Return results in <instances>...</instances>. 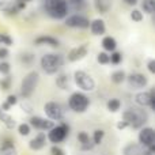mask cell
I'll use <instances>...</instances> for the list:
<instances>
[{
  "label": "cell",
  "mask_w": 155,
  "mask_h": 155,
  "mask_svg": "<svg viewBox=\"0 0 155 155\" xmlns=\"http://www.w3.org/2000/svg\"><path fill=\"white\" fill-rule=\"evenodd\" d=\"M44 10L51 18L63 19L68 14V2L67 0H45Z\"/></svg>",
  "instance_id": "cell-1"
},
{
  "label": "cell",
  "mask_w": 155,
  "mask_h": 155,
  "mask_svg": "<svg viewBox=\"0 0 155 155\" xmlns=\"http://www.w3.org/2000/svg\"><path fill=\"white\" fill-rule=\"evenodd\" d=\"M40 63H41V68L48 75H53L64 65V57L57 53H46L41 57Z\"/></svg>",
  "instance_id": "cell-2"
},
{
  "label": "cell",
  "mask_w": 155,
  "mask_h": 155,
  "mask_svg": "<svg viewBox=\"0 0 155 155\" xmlns=\"http://www.w3.org/2000/svg\"><path fill=\"white\" fill-rule=\"evenodd\" d=\"M123 118L128 124V127H131L134 129H139L144 125L148 116L142 109H128L123 113Z\"/></svg>",
  "instance_id": "cell-3"
},
{
  "label": "cell",
  "mask_w": 155,
  "mask_h": 155,
  "mask_svg": "<svg viewBox=\"0 0 155 155\" xmlns=\"http://www.w3.org/2000/svg\"><path fill=\"white\" fill-rule=\"evenodd\" d=\"M38 80H40V75H38L37 71H31L23 78V80L21 83V95L23 98H30L31 97V94L34 93L35 87L38 84Z\"/></svg>",
  "instance_id": "cell-4"
},
{
  "label": "cell",
  "mask_w": 155,
  "mask_h": 155,
  "mask_svg": "<svg viewBox=\"0 0 155 155\" xmlns=\"http://www.w3.org/2000/svg\"><path fill=\"white\" fill-rule=\"evenodd\" d=\"M88 105H90V99L87 95H84L83 93H72L68 99V106L71 110H74L75 113H84L87 110Z\"/></svg>",
  "instance_id": "cell-5"
},
{
  "label": "cell",
  "mask_w": 155,
  "mask_h": 155,
  "mask_svg": "<svg viewBox=\"0 0 155 155\" xmlns=\"http://www.w3.org/2000/svg\"><path fill=\"white\" fill-rule=\"evenodd\" d=\"M70 125H68L67 123H61L60 125H54L53 128L51 129V131H48V139L51 143H53V144H57V143H61L63 140H65V137L70 135Z\"/></svg>",
  "instance_id": "cell-6"
},
{
  "label": "cell",
  "mask_w": 155,
  "mask_h": 155,
  "mask_svg": "<svg viewBox=\"0 0 155 155\" xmlns=\"http://www.w3.org/2000/svg\"><path fill=\"white\" fill-rule=\"evenodd\" d=\"M74 80L78 87L82 88L83 91H93L95 88V80L84 71H75Z\"/></svg>",
  "instance_id": "cell-7"
},
{
  "label": "cell",
  "mask_w": 155,
  "mask_h": 155,
  "mask_svg": "<svg viewBox=\"0 0 155 155\" xmlns=\"http://www.w3.org/2000/svg\"><path fill=\"white\" fill-rule=\"evenodd\" d=\"M44 112L46 113V116H48L51 120H54V121H60L64 117V110H63L61 105L54 101L46 102L45 106H44Z\"/></svg>",
  "instance_id": "cell-8"
},
{
  "label": "cell",
  "mask_w": 155,
  "mask_h": 155,
  "mask_svg": "<svg viewBox=\"0 0 155 155\" xmlns=\"http://www.w3.org/2000/svg\"><path fill=\"white\" fill-rule=\"evenodd\" d=\"M135 102L139 106H150L151 110L155 109V95H154V90L148 91H140L135 95Z\"/></svg>",
  "instance_id": "cell-9"
},
{
  "label": "cell",
  "mask_w": 155,
  "mask_h": 155,
  "mask_svg": "<svg viewBox=\"0 0 155 155\" xmlns=\"http://www.w3.org/2000/svg\"><path fill=\"white\" fill-rule=\"evenodd\" d=\"M65 26L72 27V29H87V27L90 26V21L83 15L74 14V15L68 16V18L65 19Z\"/></svg>",
  "instance_id": "cell-10"
},
{
  "label": "cell",
  "mask_w": 155,
  "mask_h": 155,
  "mask_svg": "<svg viewBox=\"0 0 155 155\" xmlns=\"http://www.w3.org/2000/svg\"><path fill=\"white\" fill-rule=\"evenodd\" d=\"M139 143L140 146H143L144 148L151 147L155 143V134L154 129L151 127H146V128H142L139 132Z\"/></svg>",
  "instance_id": "cell-11"
},
{
  "label": "cell",
  "mask_w": 155,
  "mask_h": 155,
  "mask_svg": "<svg viewBox=\"0 0 155 155\" xmlns=\"http://www.w3.org/2000/svg\"><path fill=\"white\" fill-rule=\"evenodd\" d=\"M127 82H128L129 87L131 88H143L147 86L148 83V79L146 75H143V74H131L129 76H127Z\"/></svg>",
  "instance_id": "cell-12"
},
{
  "label": "cell",
  "mask_w": 155,
  "mask_h": 155,
  "mask_svg": "<svg viewBox=\"0 0 155 155\" xmlns=\"http://www.w3.org/2000/svg\"><path fill=\"white\" fill-rule=\"evenodd\" d=\"M84 56H87V45L83 44V45H79L76 48H72L70 52H68V61L74 63L78 61V60H82Z\"/></svg>",
  "instance_id": "cell-13"
},
{
  "label": "cell",
  "mask_w": 155,
  "mask_h": 155,
  "mask_svg": "<svg viewBox=\"0 0 155 155\" xmlns=\"http://www.w3.org/2000/svg\"><path fill=\"white\" fill-rule=\"evenodd\" d=\"M45 144H46V135H45V132H40L34 139L30 140L29 147L33 151H40L41 148L45 147Z\"/></svg>",
  "instance_id": "cell-14"
},
{
  "label": "cell",
  "mask_w": 155,
  "mask_h": 155,
  "mask_svg": "<svg viewBox=\"0 0 155 155\" xmlns=\"http://www.w3.org/2000/svg\"><path fill=\"white\" fill-rule=\"evenodd\" d=\"M34 44L38 45V46L46 45V46H52V48H57V46L60 45L59 40L54 38V37H52V35H40L38 38L34 40Z\"/></svg>",
  "instance_id": "cell-15"
},
{
  "label": "cell",
  "mask_w": 155,
  "mask_h": 155,
  "mask_svg": "<svg viewBox=\"0 0 155 155\" xmlns=\"http://www.w3.org/2000/svg\"><path fill=\"white\" fill-rule=\"evenodd\" d=\"M90 30L94 35H102L106 31V25L102 19H94L93 22H90Z\"/></svg>",
  "instance_id": "cell-16"
},
{
  "label": "cell",
  "mask_w": 155,
  "mask_h": 155,
  "mask_svg": "<svg viewBox=\"0 0 155 155\" xmlns=\"http://www.w3.org/2000/svg\"><path fill=\"white\" fill-rule=\"evenodd\" d=\"M143 146L137 144V143H129L124 147L123 155H142L143 154Z\"/></svg>",
  "instance_id": "cell-17"
},
{
  "label": "cell",
  "mask_w": 155,
  "mask_h": 155,
  "mask_svg": "<svg viewBox=\"0 0 155 155\" xmlns=\"http://www.w3.org/2000/svg\"><path fill=\"white\" fill-rule=\"evenodd\" d=\"M113 0H94V7L99 14H106L112 8Z\"/></svg>",
  "instance_id": "cell-18"
},
{
  "label": "cell",
  "mask_w": 155,
  "mask_h": 155,
  "mask_svg": "<svg viewBox=\"0 0 155 155\" xmlns=\"http://www.w3.org/2000/svg\"><path fill=\"white\" fill-rule=\"evenodd\" d=\"M56 86L61 90H71V79L67 74H60L56 78Z\"/></svg>",
  "instance_id": "cell-19"
},
{
  "label": "cell",
  "mask_w": 155,
  "mask_h": 155,
  "mask_svg": "<svg viewBox=\"0 0 155 155\" xmlns=\"http://www.w3.org/2000/svg\"><path fill=\"white\" fill-rule=\"evenodd\" d=\"M102 48L107 52L116 51V48H117V41L113 37H110V35H106V37H104V40H102Z\"/></svg>",
  "instance_id": "cell-20"
},
{
  "label": "cell",
  "mask_w": 155,
  "mask_h": 155,
  "mask_svg": "<svg viewBox=\"0 0 155 155\" xmlns=\"http://www.w3.org/2000/svg\"><path fill=\"white\" fill-rule=\"evenodd\" d=\"M0 155H18L16 148L14 147V144L11 142H5L0 147Z\"/></svg>",
  "instance_id": "cell-21"
},
{
  "label": "cell",
  "mask_w": 155,
  "mask_h": 155,
  "mask_svg": "<svg viewBox=\"0 0 155 155\" xmlns=\"http://www.w3.org/2000/svg\"><path fill=\"white\" fill-rule=\"evenodd\" d=\"M0 120H2V123L4 124L7 129H14V127H15V120H14L10 114L2 112V114H0Z\"/></svg>",
  "instance_id": "cell-22"
},
{
  "label": "cell",
  "mask_w": 155,
  "mask_h": 155,
  "mask_svg": "<svg viewBox=\"0 0 155 155\" xmlns=\"http://www.w3.org/2000/svg\"><path fill=\"white\" fill-rule=\"evenodd\" d=\"M110 79H112L113 83H116V84H120V83H123L124 80L127 79V74L124 72L123 70L114 71V72L112 74V76H110Z\"/></svg>",
  "instance_id": "cell-23"
},
{
  "label": "cell",
  "mask_w": 155,
  "mask_h": 155,
  "mask_svg": "<svg viewBox=\"0 0 155 155\" xmlns=\"http://www.w3.org/2000/svg\"><path fill=\"white\" fill-rule=\"evenodd\" d=\"M106 106H107V110H109V112L114 113V112H117V110H120L121 102H120V99L118 98H110L109 101H107Z\"/></svg>",
  "instance_id": "cell-24"
},
{
  "label": "cell",
  "mask_w": 155,
  "mask_h": 155,
  "mask_svg": "<svg viewBox=\"0 0 155 155\" xmlns=\"http://www.w3.org/2000/svg\"><path fill=\"white\" fill-rule=\"evenodd\" d=\"M142 8L144 12L147 14H154L155 11V2L154 0H142Z\"/></svg>",
  "instance_id": "cell-25"
},
{
  "label": "cell",
  "mask_w": 155,
  "mask_h": 155,
  "mask_svg": "<svg viewBox=\"0 0 155 155\" xmlns=\"http://www.w3.org/2000/svg\"><path fill=\"white\" fill-rule=\"evenodd\" d=\"M41 123H42V117H40V116H31L29 120V125L35 129H40Z\"/></svg>",
  "instance_id": "cell-26"
},
{
  "label": "cell",
  "mask_w": 155,
  "mask_h": 155,
  "mask_svg": "<svg viewBox=\"0 0 155 155\" xmlns=\"http://www.w3.org/2000/svg\"><path fill=\"white\" fill-rule=\"evenodd\" d=\"M121 60H123V54L120 52L113 51L112 54L109 56V63H112V64H120Z\"/></svg>",
  "instance_id": "cell-27"
},
{
  "label": "cell",
  "mask_w": 155,
  "mask_h": 155,
  "mask_svg": "<svg viewBox=\"0 0 155 155\" xmlns=\"http://www.w3.org/2000/svg\"><path fill=\"white\" fill-rule=\"evenodd\" d=\"M104 136H105V132L102 129H97L93 135V143L94 144H101V142L104 140Z\"/></svg>",
  "instance_id": "cell-28"
},
{
  "label": "cell",
  "mask_w": 155,
  "mask_h": 155,
  "mask_svg": "<svg viewBox=\"0 0 155 155\" xmlns=\"http://www.w3.org/2000/svg\"><path fill=\"white\" fill-rule=\"evenodd\" d=\"M0 88H2L3 91H7L11 88V76L10 75H7L5 78L0 79Z\"/></svg>",
  "instance_id": "cell-29"
},
{
  "label": "cell",
  "mask_w": 155,
  "mask_h": 155,
  "mask_svg": "<svg viewBox=\"0 0 155 155\" xmlns=\"http://www.w3.org/2000/svg\"><path fill=\"white\" fill-rule=\"evenodd\" d=\"M19 60H21L25 65H29V64H31V63L34 61V54H31V53H22L21 57H19Z\"/></svg>",
  "instance_id": "cell-30"
},
{
  "label": "cell",
  "mask_w": 155,
  "mask_h": 155,
  "mask_svg": "<svg viewBox=\"0 0 155 155\" xmlns=\"http://www.w3.org/2000/svg\"><path fill=\"white\" fill-rule=\"evenodd\" d=\"M78 140H79L80 146L87 144V143L91 142V140H90V136H88V134H87V132H84V131H80L79 134H78Z\"/></svg>",
  "instance_id": "cell-31"
},
{
  "label": "cell",
  "mask_w": 155,
  "mask_h": 155,
  "mask_svg": "<svg viewBox=\"0 0 155 155\" xmlns=\"http://www.w3.org/2000/svg\"><path fill=\"white\" fill-rule=\"evenodd\" d=\"M54 127V123L51 120H45V118H42V123H41V127H40V131H51L52 128Z\"/></svg>",
  "instance_id": "cell-32"
},
{
  "label": "cell",
  "mask_w": 155,
  "mask_h": 155,
  "mask_svg": "<svg viewBox=\"0 0 155 155\" xmlns=\"http://www.w3.org/2000/svg\"><path fill=\"white\" fill-rule=\"evenodd\" d=\"M18 132H19L21 136H29L30 135V125L29 124H26V123L21 124V125L18 127Z\"/></svg>",
  "instance_id": "cell-33"
},
{
  "label": "cell",
  "mask_w": 155,
  "mask_h": 155,
  "mask_svg": "<svg viewBox=\"0 0 155 155\" xmlns=\"http://www.w3.org/2000/svg\"><path fill=\"white\" fill-rule=\"evenodd\" d=\"M19 106H21V109L23 110L25 113H27V114H31L33 110H34V109H33V105L29 104L27 101H22L21 104H19Z\"/></svg>",
  "instance_id": "cell-34"
},
{
  "label": "cell",
  "mask_w": 155,
  "mask_h": 155,
  "mask_svg": "<svg viewBox=\"0 0 155 155\" xmlns=\"http://www.w3.org/2000/svg\"><path fill=\"white\" fill-rule=\"evenodd\" d=\"M97 61L99 63V64H109V54L106 53V52H101V53H98V56H97Z\"/></svg>",
  "instance_id": "cell-35"
},
{
  "label": "cell",
  "mask_w": 155,
  "mask_h": 155,
  "mask_svg": "<svg viewBox=\"0 0 155 155\" xmlns=\"http://www.w3.org/2000/svg\"><path fill=\"white\" fill-rule=\"evenodd\" d=\"M0 45H7V46L12 45V38L8 34H2L0 33Z\"/></svg>",
  "instance_id": "cell-36"
},
{
  "label": "cell",
  "mask_w": 155,
  "mask_h": 155,
  "mask_svg": "<svg viewBox=\"0 0 155 155\" xmlns=\"http://www.w3.org/2000/svg\"><path fill=\"white\" fill-rule=\"evenodd\" d=\"M131 19L134 22H142L143 21V12L139 10H134L131 12Z\"/></svg>",
  "instance_id": "cell-37"
},
{
  "label": "cell",
  "mask_w": 155,
  "mask_h": 155,
  "mask_svg": "<svg viewBox=\"0 0 155 155\" xmlns=\"http://www.w3.org/2000/svg\"><path fill=\"white\" fill-rule=\"evenodd\" d=\"M10 71H11V67H10V64H8L7 61L0 63V74H3V75H8Z\"/></svg>",
  "instance_id": "cell-38"
},
{
  "label": "cell",
  "mask_w": 155,
  "mask_h": 155,
  "mask_svg": "<svg viewBox=\"0 0 155 155\" xmlns=\"http://www.w3.org/2000/svg\"><path fill=\"white\" fill-rule=\"evenodd\" d=\"M51 154L52 155H65L64 150H63V148H60L57 144H53L51 147Z\"/></svg>",
  "instance_id": "cell-39"
},
{
  "label": "cell",
  "mask_w": 155,
  "mask_h": 155,
  "mask_svg": "<svg viewBox=\"0 0 155 155\" xmlns=\"http://www.w3.org/2000/svg\"><path fill=\"white\" fill-rule=\"evenodd\" d=\"M7 102L10 106H14V105H16L18 104V98H16V95H14V94H10V95L7 97Z\"/></svg>",
  "instance_id": "cell-40"
},
{
  "label": "cell",
  "mask_w": 155,
  "mask_h": 155,
  "mask_svg": "<svg viewBox=\"0 0 155 155\" xmlns=\"http://www.w3.org/2000/svg\"><path fill=\"white\" fill-rule=\"evenodd\" d=\"M94 146H95V144H94L93 142H90V143H87V144L80 146V150H82V151H91V150H93Z\"/></svg>",
  "instance_id": "cell-41"
},
{
  "label": "cell",
  "mask_w": 155,
  "mask_h": 155,
  "mask_svg": "<svg viewBox=\"0 0 155 155\" xmlns=\"http://www.w3.org/2000/svg\"><path fill=\"white\" fill-rule=\"evenodd\" d=\"M8 54H10L8 49L2 46V48H0V59H5V57H8Z\"/></svg>",
  "instance_id": "cell-42"
},
{
  "label": "cell",
  "mask_w": 155,
  "mask_h": 155,
  "mask_svg": "<svg viewBox=\"0 0 155 155\" xmlns=\"http://www.w3.org/2000/svg\"><path fill=\"white\" fill-rule=\"evenodd\" d=\"M155 153V146H151V147H147V150H143L142 155H154Z\"/></svg>",
  "instance_id": "cell-43"
},
{
  "label": "cell",
  "mask_w": 155,
  "mask_h": 155,
  "mask_svg": "<svg viewBox=\"0 0 155 155\" xmlns=\"http://www.w3.org/2000/svg\"><path fill=\"white\" fill-rule=\"evenodd\" d=\"M147 67H148V71H150L151 74H155V60H150Z\"/></svg>",
  "instance_id": "cell-44"
},
{
  "label": "cell",
  "mask_w": 155,
  "mask_h": 155,
  "mask_svg": "<svg viewBox=\"0 0 155 155\" xmlns=\"http://www.w3.org/2000/svg\"><path fill=\"white\" fill-rule=\"evenodd\" d=\"M127 127H128V124H127L125 121H120V123L117 124V128H118V129H125Z\"/></svg>",
  "instance_id": "cell-45"
},
{
  "label": "cell",
  "mask_w": 155,
  "mask_h": 155,
  "mask_svg": "<svg viewBox=\"0 0 155 155\" xmlns=\"http://www.w3.org/2000/svg\"><path fill=\"white\" fill-rule=\"evenodd\" d=\"M70 3H72V4H75V5H79V4H83L84 0H70Z\"/></svg>",
  "instance_id": "cell-46"
},
{
  "label": "cell",
  "mask_w": 155,
  "mask_h": 155,
  "mask_svg": "<svg viewBox=\"0 0 155 155\" xmlns=\"http://www.w3.org/2000/svg\"><path fill=\"white\" fill-rule=\"evenodd\" d=\"M124 2H125L127 4H129V5H135V4H137L139 0H124Z\"/></svg>",
  "instance_id": "cell-47"
},
{
  "label": "cell",
  "mask_w": 155,
  "mask_h": 155,
  "mask_svg": "<svg viewBox=\"0 0 155 155\" xmlns=\"http://www.w3.org/2000/svg\"><path fill=\"white\" fill-rule=\"evenodd\" d=\"M7 4H8V0H0V10H3Z\"/></svg>",
  "instance_id": "cell-48"
},
{
  "label": "cell",
  "mask_w": 155,
  "mask_h": 155,
  "mask_svg": "<svg viewBox=\"0 0 155 155\" xmlns=\"http://www.w3.org/2000/svg\"><path fill=\"white\" fill-rule=\"evenodd\" d=\"M10 107H11L10 105H8L7 102H4V104L2 105V107H0V109H2V110H8V109H10Z\"/></svg>",
  "instance_id": "cell-49"
},
{
  "label": "cell",
  "mask_w": 155,
  "mask_h": 155,
  "mask_svg": "<svg viewBox=\"0 0 155 155\" xmlns=\"http://www.w3.org/2000/svg\"><path fill=\"white\" fill-rule=\"evenodd\" d=\"M22 2H25V3H26V2H31V0H22Z\"/></svg>",
  "instance_id": "cell-50"
},
{
  "label": "cell",
  "mask_w": 155,
  "mask_h": 155,
  "mask_svg": "<svg viewBox=\"0 0 155 155\" xmlns=\"http://www.w3.org/2000/svg\"><path fill=\"white\" fill-rule=\"evenodd\" d=\"M0 114H2V109H0Z\"/></svg>",
  "instance_id": "cell-51"
}]
</instances>
